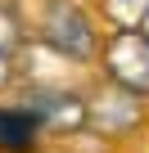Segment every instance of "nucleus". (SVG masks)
I'll return each instance as SVG.
<instances>
[{"mask_svg": "<svg viewBox=\"0 0 149 153\" xmlns=\"http://www.w3.org/2000/svg\"><path fill=\"white\" fill-rule=\"evenodd\" d=\"M104 14L113 18V27L149 36V0H104Z\"/></svg>", "mask_w": 149, "mask_h": 153, "instance_id": "obj_6", "label": "nucleus"}, {"mask_svg": "<svg viewBox=\"0 0 149 153\" xmlns=\"http://www.w3.org/2000/svg\"><path fill=\"white\" fill-rule=\"evenodd\" d=\"M104 68L113 76V86H122L131 95H149V36L118 27L104 45Z\"/></svg>", "mask_w": 149, "mask_h": 153, "instance_id": "obj_2", "label": "nucleus"}, {"mask_svg": "<svg viewBox=\"0 0 149 153\" xmlns=\"http://www.w3.org/2000/svg\"><path fill=\"white\" fill-rule=\"evenodd\" d=\"M41 36H45V45H54V50L68 54V59H91V54L100 50L95 27L86 23V14L72 5V0H54V5H45V14H41Z\"/></svg>", "mask_w": 149, "mask_h": 153, "instance_id": "obj_1", "label": "nucleus"}, {"mask_svg": "<svg viewBox=\"0 0 149 153\" xmlns=\"http://www.w3.org/2000/svg\"><path fill=\"white\" fill-rule=\"evenodd\" d=\"M36 113L32 108H0V153H27L36 144Z\"/></svg>", "mask_w": 149, "mask_h": 153, "instance_id": "obj_5", "label": "nucleus"}, {"mask_svg": "<svg viewBox=\"0 0 149 153\" xmlns=\"http://www.w3.org/2000/svg\"><path fill=\"white\" fill-rule=\"evenodd\" d=\"M9 76H14V63H9V54H0V86H5Z\"/></svg>", "mask_w": 149, "mask_h": 153, "instance_id": "obj_8", "label": "nucleus"}, {"mask_svg": "<svg viewBox=\"0 0 149 153\" xmlns=\"http://www.w3.org/2000/svg\"><path fill=\"white\" fill-rule=\"evenodd\" d=\"M18 45H23V23H18L14 9L0 5V54H14Z\"/></svg>", "mask_w": 149, "mask_h": 153, "instance_id": "obj_7", "label": "nucleus"}, {"mask_svg": "<svg viewBox=\"0 0 149 153\" xmlns=\"http://www.w3.org/2000/svg\"><path fill=\"white\" fill-rule=\"evenodd\" d=\"M86 122H91L100 135H127V131L140 122V104H136L131 90L113 86V90H104V95H95V99L86 104Z\"/></svg>", "mask_w": 149, "mask_h": 153, "instance_id": "obj_3", "label": "nucleus"}, {"mask_svg": "<svg viewBox=\"0 0 149 153\" xmlns=\"http://www.w3.org/2000/svg\"><path fill=\"white\" fill-rule=\"evenodd\" d=\"M32 113H36V122L45 131H77L86 122V104L77 95H36Z\"/></svg>", "mask_w": 149, "mask_h": 153, "instance_id": "obj_4", "label": "nucleus"}]
</instances>
